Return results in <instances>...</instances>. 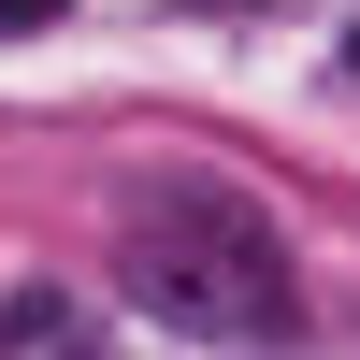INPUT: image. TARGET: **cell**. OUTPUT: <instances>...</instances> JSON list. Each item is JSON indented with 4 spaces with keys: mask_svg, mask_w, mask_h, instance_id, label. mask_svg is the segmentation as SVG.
I'll return each mask as SVG.
<instances>
[{
    "mask_svg": "<svg viewBox=\"0 0 360 360\" xmlns=\"http://www.w3.org/2000/svg\"><path fill=\"white\" fill-rule=\"evenodd\" d=\"M115 274H130L144 317H173V332H231V346H259V332L303 317V303H288V259H274V217H245L231 188H159V202H130Z\"/></svg>",
    "mask_w": 360,
    "mask_h": 360,
    "instance_id": "cell-1",
    "label": "cell"
},
{
    "mask_svg": "<svg viewBox=\"0 0 360 360\" xmlns=\"http://www.w3.org/2000/svg\"><path fill=\"white\" fill-rule=\"evenodd\" d=\"M44 15H72V0H0V29H44Z\"/></svg>",
    "mask_w": 360,
    "mask_h": 360,
    "instance_id": "cell-2",
    "label": "cell"
}]
</instances>
